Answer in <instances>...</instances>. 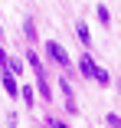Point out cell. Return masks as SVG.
<instances>
[{
    "instance_id": "10",
    "label": "cell",
    "mask_w": 121,
    "mask_h": 128,
    "mask_svg": "<svg viewBox=\"0 0 121 128\" xmlns=\"http://www.w3.org/2000/svg\"><path fill=\"white\" fill-rule=\"evenodd\" d=\"M105 122H108V125H111V128H121V118H118V115H108V118H105Z\"/></svg>"
},
{
    "instance_id": "6",
    "label": "cell",
    "mask_w": 121,
    "mask_h": 128,
    "mask_svg": "<svg viewBox=\"0 0 121 128\" xmlns=\"http://www.w3.org/2000/svg\"><path fill=\"white\" fill-rule=\"evenodd\" d=\"M75 36H79V40H82L85 46L92 43V33H88V26H85V23H79V26H75Z\"/></svg>"
},
{
    "instance_id": "2",
    "label": "cell",
    "mask_w": 121,
    "mask_h": 128,
    "mask_svg": "<svg viewBox=\"0 0 121 128\" xmlns=\"http://www.w3.org/2000/svg\"><path fill=\"white\" fill-rule=\"evenodd\" d=\"M79 69H82V76L85 79H92V82H98V86H108V72L102 69V66H95V59L85 53V56H79Z\"/></svg>"
},
{
    "instance_id": "5",
    "label": "cell",
    "mask_w": 121,
    "mask_h": 128,
    "mask_svg": "<svg viewBox=\"0 0 121 128\" xmlns=\"http://www.w3.org/2000/svg\"><path fill=\"white\" fill-rule=\"evenodd\" d=\"M0 82H3L7 95H20V86H16V76H13V72H7V69H3V76H0Z\"/></svg>"
},
{
    "instance_id": "1",
    "label": "cell",
    "mask_w": 121,
    "mask_h": 128,
    "mask_svg": "<svg viewBox=\"0 0 121 128\" xmlns=\"http://www.w3.org/2000/svg\"><path fill=\"white\" fill-rule=\"evenodd\" d=\"M23 56H26V62H30V66H33V72H36V86H39V95H43L46 102H49V98H53V89H49V76H46V66L39 62V56L33 53V49H26Z\"/></svg>"
},
{
    "instance_id": "12",
    "label": "cell",
    "mask_w": 121,
    "mask_h": 128,
    "mask_svg": "<svg viewBox=\"0 0 121 128\" xmlns=\"http://www.w3.org/2000/svg\"><path fill=\"white\" fill-rule=\"evenodd\" d=\"M118 92H121V86H118Z\"/></svg>"
},
{
    "instance_id": "9",
    "label": "cell",
    "mask_w": 121,
    "mask_h": 128,
    "mask_svg": "<svg viewBox=\"0 0 121 128\" xmlns=\"http://www.w3.org/2000/svg\"><path fill=\"white\" fill-rule=\"evenodd\" d=\"M98 20H102V23H105V26H108V20H111V16H108V10H105V7H102V4H98Z\"/></svg>"
},
{
    "instance_id": "7",
    "label": "cell",
    "mask_w": 121,
    "mask_h": 128,
    "mask_svg": "<svg viewBox=\"0 0 121 128\" xmlns=\"http://www.w3.org/2000/svg\"><path fill=\"white\" fill-rule=\"evenodd\" d=\"M23 36H26V40H36V26H33V20L23 23Z\"/></svg>"
},
{
    "instance_id": "8",
    "label": "cell",
    "mask_w": 121,
    "mask_h": 128,
    "mask_svg": "<svg viewBox=\"0 0 121 128\" xmlns=\"http://www.w3.org/2000/svg\"><path fill=\"white\" fill-rule=\"evenodd\" d=\"M23 92V102H26V105H33V102H36V95H33V89H20Z\"/></svg>"
},
{
    "instance_id": "11",
    "label": "cell",
    "mask_w": 121,
    "mask_h": 128,
    "mask_svg": "<svg viewBox=\"0 0 121 128\" xmlns=\"http://www.w3.org/2000/svg\"><path fill=\"white\" fill-rule=\"evenodd\" d=\"M46 125H49V128H65V125H62V122H56V118H49Z\"/></svg>"
},
{
    "instance_id": "4",
    "label": "cell",
    "mask_w": 121,
    "mask_h": 128,
    "mask_svg": "<svg viewBox=\"0 0 121 128\" xmlns=\"http://www.w3.org/2000/svg\"><path fill=\"white\" fill-rule=\"evenodd\" d=\"M0 66H3L7 72H13L16 79L23 76V59H16V56H10V53H3V49H0Z\"/></svg>"
},
{
    "instance_id": "3",
    "label": "cell",
    "mask_w": 121,
    "mask_h": 128,
    "mask_svg": "<svg viewBox=\"0 0 121 128\" xmlns=\"http://www.w3.org/2000/svg\"><path fill=\"white\" fill-rule=\"evenodd\" d=\"M46 53H49V56H53V62H59L62 69H69V66H72V56L65 53V49H62L56 40H49V43H46Z\"/></svg>"
}]
</instances>
